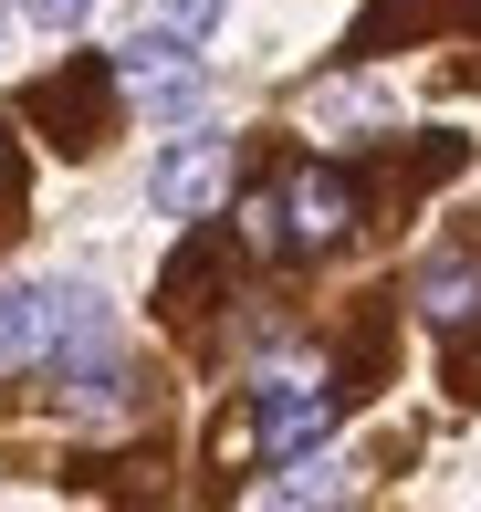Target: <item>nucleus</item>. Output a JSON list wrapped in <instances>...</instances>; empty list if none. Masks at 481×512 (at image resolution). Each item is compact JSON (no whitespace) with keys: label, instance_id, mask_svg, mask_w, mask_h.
Wrapping results in <instances>:
<instances>
[{"label":"nucleus","instance_id":"obj_1","mask_svg":"<svg viewBox=\"0 0 481 512\" xmlns=\"http://www.w3.org/2000/svg\"><path fill=\"white\" fill-rule=\"evenodd\" d=\"M74 345H105V293H84V283H11L0 293V366L74 356Z\"/></svg>","mask_w":481,"mask_h":512},{"label":"nucleus","instance_id":"obj_2","mask_svg":"<svg viewBox=\"0 0 481 512\" xmlns=\"http://www.w3.org/2000/svg\"><path fill=\"white\" fill-rule=\"evenodd\" d=\"M220 178H231V157H220V136H178V147L157 157V178H147V199L168 209V220H199V209L220 199Z\"/></svg>","mask_w":481,"mask_h":512},{"label":"nucleus","instance_id":"obj_3","mask_svg":"<svg viewBox=\"0 0 481 512\" xmlns=\"http://www.w3.org/2000/svg\"><path fill=\"white\" fill-rule=\"evenodd\" d=\"M283 230H293L304 251L346 241V230H356V178H335V168H304V178H293V199H283Z\"/></svg>","mask_w":481,"mask_h":512},{"label":"nucleus","instance_id":"obj_4","mask_svg":"<svg viewBox=\"0 0 481 512\" xmlns=\"http://www.w3.org/2000/svg\"><path fill=\"white\" fill-rule=\"evenodd\" d=\"M314 429H325V387H314V377H272L241 439H262V450H304Z\"/></svg>","mask_w":481,"mask_h":512},{"label":"nucleus","instance_id":"obj_5","mask_svg":"<svg viewBox=\"0 0 481 512\" xmlns=\"http://www.w3.org/2000/svg\"><path fill=\"white\" fill-rule=\"evenodd\" d=\"M419 304H429V324H471L481 314V262H429Z\"/></svg>","mask_w":481,"mask_h":512},{"label":"nucleus","instance_id":"obj_6","mask_svg":"<svg viewBox=\"0 0 481 512\" xmlns=\"http://www.w3.org/2000/svg\"><path fill=\"white\" fill-rule=\"evenodd\" d=\"M95 95H105V84H84V74L42 84V115H53V126H63V147H95Z\"/></svg>","mask_w":481,"mask_h":512},{"label":"nucleus","instance_id":"obj_7","mask_svg":"<svg viewBox=\"0 0 481 512\" xmlns=\"http://www.w3.org/2000/svg\"><path fill=\"white\" fill-rule=\"evenodd\" d=\"M220 11H231V0H147V32H168V42H199Z\"/></svg>","mask_w":481,"mask_h":512},{"label":"nucleus","instance_id":"obj_8","mask_svg":"<svg viewBox=\"0 0 481 512\" xmlns=\"http://www.w3.org/2000/svg\"><path fill=\"white\" fill-rule=\"evenodd\" d=\"M84 11H95V0H21V21H42V32H74Z\"/></svg>","mask_w":481,"mask_h":512}]
</instances>
